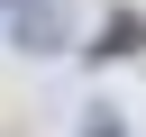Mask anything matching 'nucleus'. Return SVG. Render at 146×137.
<instances>
[{
	"mask_svg": "<svg viewBox=\"0 0 146 137\" xmlns=\"http://www.w3.org/2000/svg\"><path fill=\"white\" fill-rule=\"evenodd\" d=\"M9 37H18L27 55H55V46L73 37V27H64V0H18V9H9Z\"/></svg>",
	"mask_w": 146,
	"mask_h": 137,
	"instance_id": "f257e3e1",
	"label": "nucleus"
},
{
	"mask_svg": "<svg viewBox=\"0 0 146 137\" xmlns=\"http://www.w3.org/2000/svg\"><path fill=\"white\" fill-rule=\"evenodd\" d=\"M137 46H146V18H137V9H110L82 55H91V64H119V55H137Z\"/></svg>",
	"mask_w": 146,
	"mask_h": 137,
	"instance_id": "f03ea898",
	"label": "nucleus"
},
{
	"mask_svg": "<svg viewBox=\"0 0 146 137\" xmlns=\"http://www.w3.org/2000/svg\"><path fill=\"white\" fill-rule=\"evenodd\" d=\"M82 137H119V110H91V119H82Z\"/></svg>",
	"mask_w": 146,
	"mask_h": 137,
	"instance_id": "7ed1b4c3",
	"label": "nucleus"
}]
</instances>
